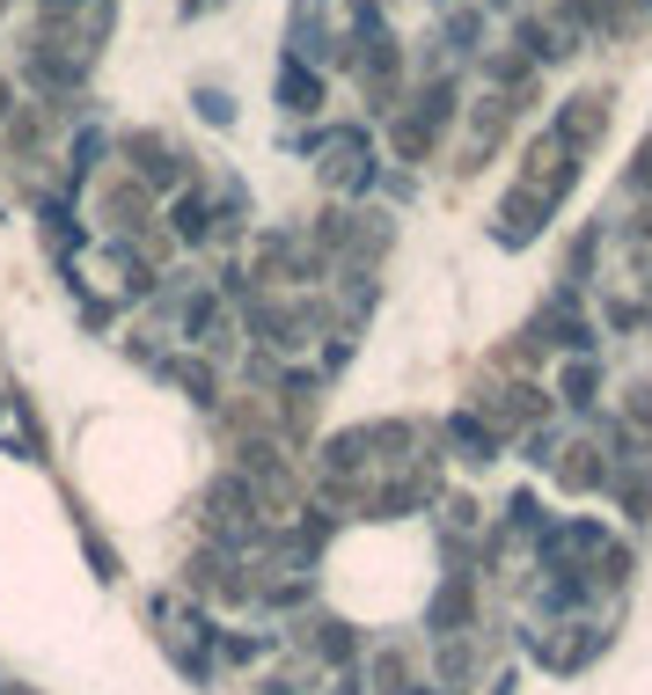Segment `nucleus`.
<instances>
[{
    "mask_svg": "<svg viewBox=\"0 0 652 695\" xmlns=\"http://www.w3.org/2000/svg\"><path fill=\"white\" fill-rule=\"evenodd\" d=\"M169 220H177V235H184V242H206V235H213L206 198H177V212H169Z\"/></svg>",
    "mask_w": 652,
    "mask_h": 695,
    "instance_id": "obj_1",
    "label": "nucleus"
},
{
    "mask_svg": "<svg viewBox=\"0 0 652 695\" xmlns=\"http://www.w3.org/2000/svg\"><path fill=\"white\" fill-rule=\"evenodd\" d=\"M594 381H601V374H594L586 359H572V366H564V396H572V403H594Z\"/></svg>",
    "mask_w": 652,
    "mask_h": 695,
    "instance_id": "obj_2",
    "label": "nucleus"
},
{
    "mask_svg": "<svg viewBox=\"0 0 652 695\" xmlns=\"http://www.w3.org/2000/svg\"><path fill=\"white\" fill-rule=\"evenodd\" d=\"M323 103V88H316V73L300 81V73H286V110H316Z\"/></svg>",
    "mask_w": 652,
    "mask_h": 695,
    "instance_id": "obj_3",
    "label": "nucleus"
}]
</instances>
